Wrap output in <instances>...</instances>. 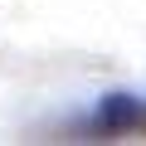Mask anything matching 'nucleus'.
Segmentation results:
<instances>
[{
	"mask_svg": "<svg viewBox=\"0 0 146 146\" xmlns=\"http://www.w3.org/2000/svg\"><path fill=\"white\" fill-rule=\"evenodd\" d=\"M136 117H141V107H136L131 98H107L102 112H98V127H102V131H117V127H131Z\"/></svg>",
	"mask_w": 146,
	"mask_h": 146,
	"instance_id": "nucleus-1",
	"label": "nucleus"
}]
</instances>
